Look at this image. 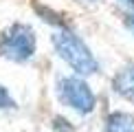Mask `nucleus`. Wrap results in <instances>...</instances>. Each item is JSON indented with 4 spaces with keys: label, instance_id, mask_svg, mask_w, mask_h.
I'll list each match as a JSON object with an SVG mask.
<instances>
[{
    "label": "nucleus",
    "instance_id": "f257e3e1",
    "mask_svg": "<svg viewBox=\"0 0 134 132\" xmlns=\"http://www.w3.org/2000/svg\"><path fill=\"white\" fill-rule=\"evenodd\" d=\"M53 46L57 55L70 66L72 70H77L79 75H92L97 73L99 62L94 59V55L90 53V48L83 44L75 33L70 31H57L53 35Z\"/></svg>",
    "mask_w": 134,
    "mask_h": 132
},
{
    "label": "nucleus",
    "instance_id": "f03ea898",
    "mask_svg": "<svg viewBox=\"0 0 134 132\" xmlns=\"http://www.w3.org/2000/svg\"><path fill=\"white\" fill-rule=\"evenodd\" d=\"M35 53V33L26 24H13L0 37V55L11 62H26Z\"/></svg>",
    "mask_w": 134,
    "mask_h": 132
},
{
    "label": "nucleus",
    "instance_id": "7ed1b4c3",
    "mask_svg": "<svg viewBox=\"0 0 134 132\" xmlns=\"http://www.w3.org/2000/svg\"><path fill=\"white\" fill-rule=\"evenodd\" d=\"M57 92H59V99L66 106H70L77 112L88 114V112L94 110V101H97L94 92L79 77H62L59 84H57Z\"/></svg>",
    "mask_w": 134,
    "mask_h": 132
},
{
    "label": "nucleus",
    "instance_id": "20e7f679",
    "mask_svg": "<svg viewBox=\"0 0 134 132\" xmlns=\"http://www.w3.org/2000/svg\"><path fill=\"white\" fill-rule=\"evenodd\" d=\"M105 132H134V117L127 112H114L105 121Z\"/></svg>",
    "mask_w": 134,
    "mask_h": 132
},
{
    "label": "nucleus",
    "instance_id": "39448f33",
    "mask_svg": "<svg viewBox=\"0 0 134 132\" xmlns=\"http://www.w3.org/2000/svg\"><path fill=\"white\" fill-rule=\"evenodd\" d=\"M114 90L119 92V95H123V97H127V99L134 101V66L127 68V70H123L121 75H116Z\"/></svg>",
    "mask_w": 134,
    "mask_h": 132
},
{
    "label": "nucleus",
    "instance_id": "423d86ee",
    "mask_svg": "<svg viewBox=\"0 0 134 132\" xmlns=\"http://www.w3.org/2000/svg\"><path fill=\"white\" fill-rule=\"evenodd\" d=\"M13 106H15L13 97L9 95V90L4 86H0V110H9V108H13Z\"/></svg>",
    "mask_w": 134,
    "mask_h": 132
},
{
    "label": "nucleus",
    "instance_id": "0eeeda50",
    "mask_svg": "<svg viewBox=\"0 0 134 132\" xmlns=\"http://www.w3.org/2000/svg\"><path fill=\"white\" fill-rule=\"evenodd\" d=\"M125 24H127V29L134 33V13H127L125 15Z\"/></svg>",
    "mask_w": 134,
    "mask_h": 132
},
{
    "label": "nucleus",
    "instance_id": "6e6552de",
    "mask_svg": "<svg viewBox=\"0 0 134 132\" xmlns=\"http://www.w3.org/2000/svg\"><path fill=\"white\" fill-rule=\"evenodd\" d=\"M119 2H121V4H125V7L134 13V0H119Z\"/></svg>",
    "mask_w": 134,
    "mask_h": 132
},
{
    "label": "nucleus",
    "instance_id": "1a4fd4ad",
    "mask_svg": "<svg viewBox=\"0 0 134 132\" xmlns=\"http://www.w3.org/2000/svg\"><path fill=\"white\" fill-rule=\"evenodd\" d=\"M88 2H97V0H88Z\"/></svg>",
    "mask_w": 134,
    "mask_h": 132
}]
</instances>
